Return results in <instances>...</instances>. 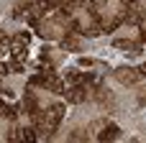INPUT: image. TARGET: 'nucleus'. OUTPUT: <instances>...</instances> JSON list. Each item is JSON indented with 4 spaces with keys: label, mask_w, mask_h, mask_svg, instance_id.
<instances>
[{
    "label": "nucleus",
    "mask_w": 146,
    "mask_h": 143,
    "mask_svg": "<svg viewBox=\"0 0 146 143\" xmlns=\"http://www.w3.org/2000/svg\"><path fill=\"white\" fill-rule=\"evenodd\" d=\"M139 77H141L139 69H131V67H121V69H115V79H118L121 84H136Z\"/></svg>",
    "instance_id": "nucleus-1"
},
{
    "label": "nucleus",
    "mask_w": 146,
    "mask_h": 143,
    "mask_svg": "<svg viewBox=\"0 0 146 143\" xmlns=\"http://www.w3.org/2000/svg\"><path fill=\"white\" fill-rule=\"evenodd\" d=\"M113 46H115V49H126L128 54H139V43H133V41H121V38H115Z\"/></svg>",
    "instance_id": "nucleus-2"
},
{
    "label": "nucleus",
    "mask_w": 146,
    "mask_h": 143,
    "mask_svg": "<svg viewBox=\"0 0 146 143\" xmlns=\"http://www.w3.org/2000/svg\"><path fill=\"white\" fill-rule=\"evenodd\" d=\"M118 133H121V130H118L115 125H108V130H105L103 136H98V138H100V141H110V138H118Z\"/></svg>",
    "instance_id": "nucleus-3"
}]
</instances>
